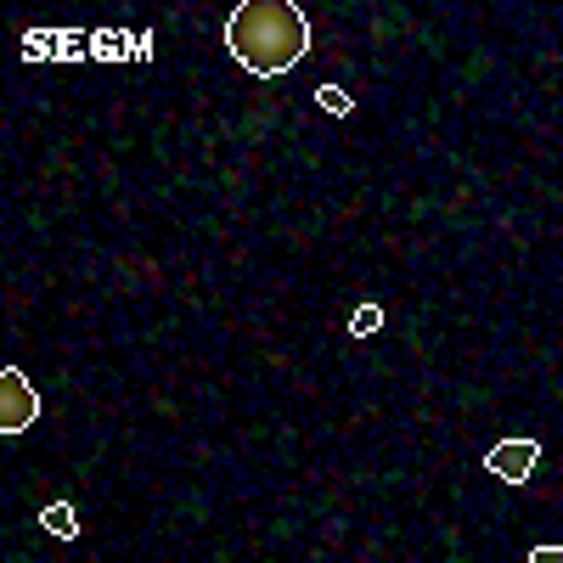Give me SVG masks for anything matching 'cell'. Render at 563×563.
Returning <instances> with one entry per match:
<instances>
[{
  "label": "cell",
  "mask_w": 563,
  "mask_h": 563,
  "mask_svg": "<svg viewBox=\"0 0 563 563\" xmlns=\"http://www.w3.org/2000/svg\"><path fill=\"white\" fill-rule=\"evenodd\" d=\"M40 525L52 530V536H79V519H74V507H68V501H52V507L40 512Z\"/></svg>",
  "instance_id": "cell-4"
},
{
  "label": "cell",
  "mask_w": 563,
  "mask_h": 563,
  "mask_svg": "<svg viewBox=\"0 0 563 563\" xmlns=\"http://www.w3.org/2000/svg\"><path fill=\"white\" fill-rule=\"evenodd\" d=\"M225 52L254 79H276L310 52V18L294 0H243L225 18Z\"/></svg>",
  "instance_id": "cell-1"
},
{
  "label": "cell",
  "mask_w": 563,
  "mask_h": 563,
  "mask_svg": "<svg viewBox=\"0 0 563 563\" xmlns=\"http://www.w3.org/2000/svg\"><path fill=\"white\" fill-rule=\"evenodd\" d=\"M378 327H384V310H378V305H355V316H350V333H355V339L378 333Z\"/></svg>",
  "instance_id": "cell-5"
},
{
  "label": "cell",
  "mask_w": 563,
  "mask_h": 563,
  "mask_svg": "<svg viewBox=\"0 0 563 563\" xmlns=\"http://www.w3.org/2000/svg\"><path fill=\"white\" fill-rule=\"evenodd\" d=\"M316 102H321V108H333V113H350V97H344V90H333V85H321V90H316Z\"/></svg>",
  "instance_id": "cell-6"
},
{
  "label": "cell",
  "mask_w": 563,
  "mask_h": 563,
  "mask_svg": "<svg viewBox=\"0 0 563 563\" xmlns=\"http://www.w3.org/2000/svg\"><path fill=\"white\" fill-rule=\"evenodd\" d=\"M530 563H563V547H536Z\"/></svg>",
  "instance_id": "cell-7"
},
{
  "label": "cell",
  "mask_w": 563,
  "mask_h": 563,
  "mask_svg": "<svg viewBox=\"0 0 563 563\" xmlns=\"http://www.w3.org/2000/svg\"><path fill=\"white\" fill-rule=\"evenodd\" d=\"M34 422H40V395L23 378V366H7L0 372V434H23Z\"/></svg>",
  "instance_id": "cell-2"
},
{
  "label": "cell",
  "mask_w": 563,
  "mask_h": 563,
  "mask_svg": "<svg viewBox=\"0 0 563 563\" xmlns=\"http://www.w3.org/2000/svg\"><path fill=\"white\" fill-rule=\"evenodd\" d=\"M536 462H541V440H530V434L496 440V445L485 451V467H490L496 479H507V485H525V479L536 474Z\"/></svg>",
  "instance_id": "cell-3"
}]
</instances>
